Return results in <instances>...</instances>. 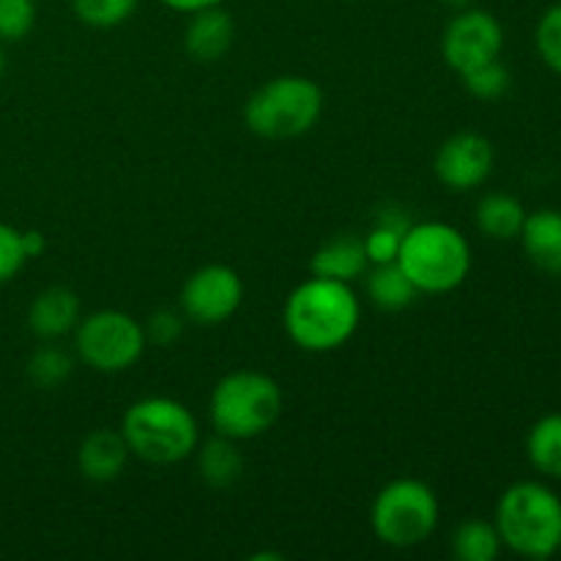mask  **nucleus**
<instances>
[{
    "instance_id": "1",
    "label": "nucleus",
    "mask_w": 561,
    "mask_h": 561,
    "mask_svg": "<svg viewBox=\"0 0 561 561\" xmlns=\"http://www.w3.org/2000/svg\"><path fill=\"white\" fill-rule=\"evenodd\" d=\"M362 321V305L351 283L316 277L296 285L285 299L283 323L294 345L329 354L348 343Z\"/></svg>"
},
{
    "instance_id": "2",
    "label": "nucleus",
    "mask_w": 561,
    "mask_h": 561,
    "mask_svg": "<svg viewBox=\"0 0 561 561\" xmlns=\"http://www.w3.org/2000/svg\"><path fill=\"white\" fill-rule=\"evenodd\" d=\"M121 436L135 458L151 466H175L190 458L201 442L195 414L181 400L153 394L131 403L121 420Z\"/></svg>"
},
{
    "instance_id": "3",
    "label": "nucleus",
    "mask_w": 561,
    "mask_h": 561,
    "mask_svg": "<svg viewBox=\"0 0 561 561\" xmlns=\"http://www.w3.org/2000/svg\"><path fill=\"white\" fill-rule=\"evenodd\" d=\"M502 546L524 559H551L561 548V499L542 482H515L499 496Z\"/></svg>"
},
{
    "instance_id": "4",
    "label": "nucleus",
    "mask_w": 561,
    "mask_h": 561,
    "mask_svg": "<svg viewBox=\"0 0 561 561\" xmlns=\"http://www.w3.org/2000/svg\"><path fill=\"white\" fill-rule=\"evenodd\" d=\"M398 266L420 294H449L471 272L469 239L449 222H411L400 244Z\"/></svg>"
},
{
    "instance_id": "5",
    "label": "nucleus",
    "mask_w": 561,
    "mask_h": 561,
    "mask_svg": "<svg viewBox=\"0 0 561 561\" xmlns=\"http://www.w3.org/2000/svg\"><path fill=\"white\" fill-rule=\"evenodd\" d=\"M208 416L219 436L250 442L272 431L283 416V389L261 370H233L219 378L208 400Z\"/></svg>"
},
{
    "instance_id": "6",
    "label": "nucleus",
    "mask_w": 561,
    "mask_h": 561,
    "mask_svg": "<svg viewBox=\"0 0 561 561\" xmlns=\"http://www.w3.org/2000/svg\"><path fill=\"white\" fill-rule=\"evenodd\" d=\"M323 113V91L301 75H283L257 88L244 104V124L266 140H294L307 135Z\"/></svg>"
},
{
    "instance_id": "7",
    "label": "nucleus",
    "mask_w": 561,
    "mask_h": 561,
    "mask_svg": "<svg viewBox=\"0 0 561 561\" xmlns=\"http://www.w3.org/2000/svg\"><path fill=\"white\" fill-rule=\"evenodd\" d=\"M438 496L427 482L398 477L387 482L373 499L370 526L389 548H416L438 529Z\"/></svg>"
},
{
    "instance_id": "8",
    "label": "nucleus",
    "mask_w": 561,
    "mask_h": 561,
    "mask_svg": "<svg viewBox=\"0 0 561 561\" xmlns=\"http://www.w3.org/2000/svg\"><path fill=\"white\" fill-rule=\"evenodd\" d=\"M146 329L124 310H96L75 327V351L96 373H124L146 351Z\"/></svg>"
},
{
    "instance_id": "9",
    "label": "nucleus",
    "mask_w": 561,
    "mask_h": 561,
    "mask_svg": "<svg viewBox=\"0 0 561 561\" xmlns=\"http://www.w3.org/2000/svg\"><path fill=\"white\" fill-rule=\"evenodd\" d=\"M244 301V283L239 272L225 263H208L186 277L181 288L179 305L186 321L197 327H217L225 323Z\"/></svg>"
},
{
    "instance_id": "10",
    "label": "nucleus",
    "mask_w": 561,
    "mask_h": 561,
    "mask_svg": "<svg viewBox=\"0 0 561 561\" xmlns=\"http://www.w3.org/2000/svg\"><path fill=\"white\" fill-rule=\"evenodd\" d=\"M504 49V27L496 14L485 9H460L447 22L442 36V55L447 66L458 75L474 66L496 60Z\"/></svg>"
},
{
    "instance_id": "11",
    "label": "nucleus",
    "mask_w": 561,
    "mask_h": 561,
    "mask_svg": "<svg viewBox=\"0 0 561 561\" xmlns=\"http://www.w3.org/2000/svg\"><path fill=\"white\" fill-rule=\"evenodd\" d=\"M493 162L496 153L488 137L477 131H458L438 146L433 170L447 190L469 192L485 184L493 173Z\"/></svg>"
},
{
    "instance_id": "12",
    "label": "nucleus",
    "mask_w": 561,
    "mask_h": 561,
    "mask_svg": "<svg viewBox=\"0 0 561 561\" xmlns=\"http://www.w3.org/2000/svg\"><path fill=\"white\" fill-rule=\"evenodd\" d=\"M236 42V22L228 11L219 5H208V9L190 14L184 31V49L192 60L197 64H214V60L225 58Z\"/></svg>"
},
{
    "instance_id": "13",
    "label": "nucleus",
    "mask_w": 561,
    "mask_h": 561,
    "mask_svg": "<svg viewBox=\"0 0 561 561\" xmlns=\"http://www.w3.org/2000/svg\"><path fill=\"white\" fill-rule=\"evenodd\" d=\"M129 447H126L121 431L113 427H96L88 433L77 449V469L85 480L99 482H113L124 474L126 463H129Z\"/></svg>"
},
{
    "instance_id": "14",
    "label": "nucleus",
    "mask_w": 561,
    "mask_h": 561,
    "mask_svg": "<svg viewBox=\"0 0 561 561\" xmlns=\"http://www.w3.org/2000/svg\"><path fill=\"white\" fill-rule=\"evenodd\" d=\"M80 323V299L66 285H53L33 296L27 307V329L38 340H58Z\"/></svg>"
},
{
    "instance_id": "15",
    "label": "nucleus",
    "mask_w": 561,
    "mask_h": 561,
    "mask_svg": "<svg viewBox=\"0 0 561 561\" xmlns=\"http://www.w3.org/2000/svg\"><path fill=\"white\" fill-rule=\"evenodd\" d=\"M518 239L524 244L526 257L540 272L561 277V211L540 208L535 214H526L524 230H520Z\"/></svg>"
},
{
    "instance_id": "16",
    "label": "nucleus",
    "mask_w": 561,
    "mask_h": 561,
    "mask_svg": "<svg viewBox=\"0 0 561 561\" xmlns=\"http://www.w3.org/2000/svg\"><path fill=\"white\" fill-rule=\"evenodd\" d=\"M367 268H370V261H367L365 241L359 236L329 239L327 244L318 247L310 261V272L316 277L340 279V283H354V279L365 277Z\"/></svg>"
},
{
    "instance_id": "17",
    "label": "nucleus",
    "mask_w": 561,
    "mask_h": 561,
    "mask_svg": "<svg viewBox=\"0 0 561 561\" xmlns=\"http://www.w3.org/2000/svg\"><path fill=\"white\" fill-rule=\"evenodd\" d=\"M239 442L233 438L219 436L211 438V442L203 444L197 453V474L214 491H225V488L236 485L244 474V455L236 447Z\"/></svg>"
},
{
    "instance_id": "18",
    "label": "nucleus",
    "mask_w": 561,
    "mask_h": 561,
    "mask_svg": "<svg viewBox=\"0 0 561 561\" xmlns=\"http://www.w3.org/2000/svg\"><path fill=\"white\" fill-rule=\"evenodd\" d=\"M474 222L482 236L496 241L518 239L526 222V208L518 197L507 195V192H491L477 203Z\"/></svg>"
},
{
    "instance_id": "19",
    "label": "nucleus",
    "mask_w": 561,
    "mask_h": 561,
    "mask_svg": "<svg viewBox=\"0 0 561 561\" xmlns=\"http://www.w3.org/2000/svg\"><path fill=\"white\" fill-rule=\"evenodd\" d=\"M365 285H367V299L378 307V310L398 312L405 307L414 305L420 299V290L414 288L409 277H405L403 268L394 263H378L370 272H365Z\"/></svg>"
},
{
    "instance_id": "20",
    "label": "nucleus",
    "mask_w": 561,
    "mask_h": 561,
    "mask_svg": "<svg viewBox=\"0 0 561 561\" xmlns=\"http://www.w3.org/2000/svg\"><path fill=\"white\" fill-rule=\"evenodd\" d=\"M526 455L540 474L561 480V414H546L526 436Z\"/></svg>"
},
{
    "instance_id": "21",
    "label": "nucleus",
    "mask_w": 561,
    "mask_h": 561,
    "mask_svg": "<svg viewBox=\"0 0 561 561\" xmlns=\"http://www.w3.org/2000/svg\"><path fill=\"white\" fill-rule=\"evenodd\" d=\"M411 228V219L405 217L403 208H387V211L378 214L376 225H373L370 233L365 236V252L370 266L378 263H394L400 255V244H403L405 230Z\"/></svg>"
},
{
    "instance_id": "22",
    "label": "nucleus",
    "mask_w": 561,
    "mask_h": 561,
    "mask_svg": "<svg viewBox=\"0 0 561 561\" xmlns=\"http://www.w3.org/2000/svg\"><path fill=\"white\" fill-rule=\"evenodd\" d=\"M502 548V537L491 520L469 518L453 531V553L460 561H493Z\"/></svg>"
},
{
    "instance_id": "23",
    "label": "nucleus",
    "mask_w": 561,
    "mask_h": 561,
    "mask_svg": "<svg viewBox=\"0 0 561 561\" xmlns=\"http://www.w3.org/2000/svg\"><path fill=\"white\" fill-rule=\"evenodd\" d=\"M71 370H75V356L60 345H38L27 359V378L38 389L64 387Z\"/></svg>"
},
{
    "instance_id": "24",
    "label": "nucleus",
    "mask_w": 561,
    "mask_h": 561,
    "mask_svg": "<svg viewBox=\"0 0 561 561\" xmlns=\"http://www.w3.org/2000/svg\"><path fill=\"white\" fill-rule=\"evenodd\" d=\"M140 0H71V11L88 27H118L137 11Z\"/></svg>"
},
{
    "instance_id": "25",
    "label": "nucleus",
    "mask_w": 561,
    "mask_h": 561,
    "mask_svg": "<svg viewBox=\"0 0 561 561\" xmlns=\"http://www.w3.org/2000/svg\"><path fill=\"white\" fill-rule=\"evenodd\" d=\"M460 80H463L466 91H469L474 99H482V102H496V99H502L504 93L510 91V82H513V77H510L507 66L496 58V60H488V64H480V66H474V69L463 71V75H460Z\"/></svg>"
},
{
    "instance_id": "26",
    "label": "nucleus",
    "mask_w": 561,
    "mask_h": 561,
    "mask_svg": "<svg viewBox=\"0 0 561 561\" xmlns=\"http://www.w3.org/2000/svg\"><path fill=\"white\" fill-rule=\"evenodd\" d=\"M535 44L542 64L561 75V3L546 9V14L540 16L535 31Z\"/></svg>"
},
{
    "instance_id": "27",
    "label": "nucleus",
    "mask_w": 561,
    "mask_h": 561,
    "mask_svg": "<svg viewBox=\"0 0 561 561\" xmlns=\"http://www.w3.org/2000/svg\"><path fill=\"white\" fill-rule=\"evenodd\" d=\"M36 25L33 0H0V42H22Z\"/></svg>"
},
{
    "instance_id": "28",
    "label": "nucleus",
    "mask_w": 561,
    "mask_h": 561,
    "mask_svg": "<svg viewBox=\"0 0 561 561\" xmlns=\"http://www.w3.org/2000/svg\"><path fill=\"white\" fill-rule=\"evenodd\" d=\"M184 312H175L170 307H159L148 316V321L142 323L146 329L148 343L159 345V348H168V345H175L184 334Z\"/></svg>"
},
{
    "instance_id": "29",
    "label": "nucleus",
    "mask_w": 561,
    "mask_h": 561,
    "mask_svg": "<svg viewBox=\"0 0 561 561\" xmlns=\"http://www.w3.org/2000/svg\"><path fill=\"white\" fill-rule=\"evenodd\" d=\"M25 263L27 255L22 250V230H16L14 225L0 222V285L11 283Z\"/></svg>"
},
{
    "instance_id": "30",
    "label": "nucleus",
    "mask_w": 561,
    "mask_h": 561,
    "mask_svg": "<svg viewBox=\"0 0 561 561\" xmlns=\"http://www.w3.org/2000/svg\"><path fill=\"white\" fill-rule=\"evenodd\" d=\"M22 250H25L27 261L33 257H42L44 250H47V239L38 230H22Z\"/></svg>"
},
{
    "instance_id": "31",
    "label": "nucleus",
    "mask_w": 561,
    "mask_h": 561,
    "mask_svg": "<svg viewBox=\"0 0 561 561\" xmlns=\"http://www.w3.org/2000/svg\"><path fill=\"white\" fill-rule=\"evenodd\" d=\"M162 5H168V9L179 11V14H195V11L201 9H208V5H219L222 0H159Z\"/></svg>"
},
{
    "instance_id": "32",
    "label": "nucleus",
    "mask_w": 561,
    "mask_h": 561,
    "mask_svg": "<svg viewBox=\"0 0 561 561\" xmlns=\"http://www.w3.org/2000/svg\"><path fill=\"white\" fill-rule=\"evenodd\" d=\"M444 5H449V9L460 11V9H469V5H474V0H442Z\"/></svg>"
},
{
    "instance_id": "33",
    "label": "nucleus",
    "mask_w": 561,
    "mask_h": 561,
    "mask_svg": "<svg viewBox=\"0 0 561 561\" xmlns=\"http://www.w3.org/2000/svg\"><path fill=\"white\" fill-rule=\"evenodd\" d=\"M3 71H5V53L3 47H0V77H3Z\"/></svg>"
},
{
    "instance_id": "34",
    "label": "nucleus",
    "mask_w": 561,
    "mask_h": 561,
    "mask_svg": "<svg viewBox=\"0 0 561 561\" xmlns=\"http://www.w3.org/2000/svg\"><path fill=\"white\" fill-rule=\"evenodd\" d=\"M345 3H356V0H345Z\"/></svg>"
},
{
    "instance_id": "35",
    "label": "nucleus",
    "mask_w": 561,
    "mask_h": 561,
    "mask_svg": "<svg viewBox=\"0 0 561 561\" xmlns=\"http://www.w3.org/2000/svg\"><path fill=\"white\" fill-rule=\"evenodd\" d=\"M559 551H561V548H559Z\"/></svg>"
}]
</instances>
